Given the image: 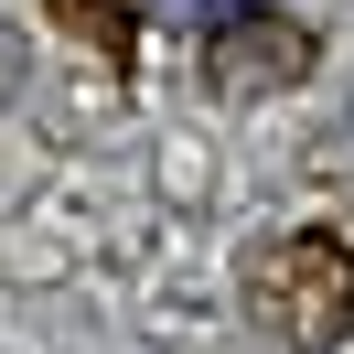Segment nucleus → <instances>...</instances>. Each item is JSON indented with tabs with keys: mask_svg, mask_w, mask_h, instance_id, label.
Listing matches in <instances>:
<instances>
[{
	"mask_svg": "<svg viewBox=\"0 0 354 354\" xmlns=\"http://www.w3.org/2000/svg\"><path fill=\"white\" fill-rule=\"evenodd\" d=\"M247 311L279 333L290 354H333L354 333V236L333 225H290L247 258Z\"/></svg>",
	"mask_w": 354,
	"mask_h": 354,
	"instance_id": "nucleus-1",
	"label": "nucleus"
},
{
	"mask_svg": "<svg viewBox=\"0 0 354 354\" xmlns=\"http://www.w3.org/2000/svg\"><path fill=\"white\" fill-rule=\"evenodd\" d=\"M311 65H322V44H311V22L279 11V0H215L204 11V86L215 97H279Z\"/></svg>",
	"mask_w": 354,
	"mask_h": 354,
	"instance_id": "nucleus-2",
	"label": "nucleus"
},
{
	"mask_svg": "<svg viewBox=\"0 0 354 354\" xmlns=\"http://www.w3.org/2000/svg\"><path fill=\"white\" fill-rule=\"evenodd\" d=\"M54 22H75L118 75H129V44H140V0H54Z\"/></svg>",
	"mask_w": 354,
	"mask_h": 354,
	"instance_id": "nucleus-3",
	"label": "nucleus"
},
{
	"mask_svg": "<svg viewBox=\"0 0 354 354\" xmlns=\"http://www.w3.org/2000/svg\"><path fill=\"white\" fill-rule=\"evenodd\" d=\"M32 86V44H22V22H0V108Z\"/></svg>",
	"mask_w": 354,
	"mask_h": 354,
	"instance_id": "nucleus-4",
	"label": "nucleus"
}]
</instances>
